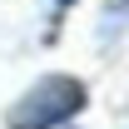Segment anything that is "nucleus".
Listing matches in <instances>:
<instances>
[{"label": "nucleus", "mask_w": 129, "mask_h": 129, "mask_svg": "<svg viewBox=\"0 0 129 129\" xmlns=\"http://www.w3.org/2000/svg\"><path fill=\"white\" fill-rule=\"evenodd\" d=\"M84 104H89L84 80H75V75H45V80H35L30 89L10 104L5 124L10 129H60L64 119H75Z\"/></svg>", "instance_id": "obj_1"}, {"label": "nucleus", "mask_w": 129, "mask_h": 129, "mask_svg": "<svg viewBox=\"0 0 129 129\" xmlns=\"http://www.w3.org/2000/svg\"><path fill=\"white\" fill-rule=\"evenodd\" d=\"M60 5H75V0H60Z\"/></svg>", "instance_id": "obj_2"}]
</instances>
